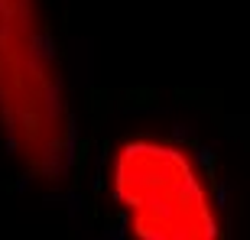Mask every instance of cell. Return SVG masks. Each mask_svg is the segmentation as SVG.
I'll return each instance as SVG.
<instances>
[{"instance_id": "cell-1", "label": "cell", "mask_w": 250, "mask_h": 240, "mask_svg": "<svg viewBox=\"0 0 250 240\" xmlns=\"http://www.w3.org/2000/svg\"><path fill=\"white\" fill-rule=\"evenodd\" d=\"M114 201L137 240H221L205 169L186 146L133 137L114 156Z\"/></svg>"}, {"instance_id": "cell-2", "label": "cell", "mask_w": 250, "mask_h": 240, "mask_svg": "<svg viewBox=\"0 0 250 240\" xmlns=\"http://www.w3.org/2000/svg\"><path fill=\"white\" fill-rule=\"evenodd\" d=\"M0 120L26 156H49L46 133L62 146V94L42 39L36 0H0Z\"/></svg>"}]
</instances>
